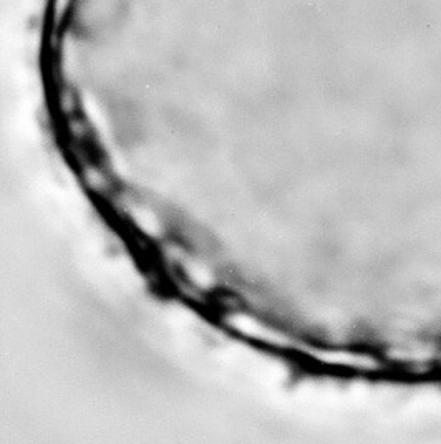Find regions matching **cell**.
I'll use <instances>...</instances> for the list:
<instances>
[{
	"label": "cell",
	"instance_id": "obj_1",
	"mask_svg": "<svg viewBox=\"0 0 441 444\" xmlns=\"http://www.w3.org/2000/svg\"><path fill=\"white\" fill-rule=\"evenodd\" d=\"M134 217H136L138 224L141 227H144L148 232H156L158 231V222L150 212H136V214H134Z\"/></svg>",
	"mask_w": 441,
	"mask_h": 444
}]
</instances>
